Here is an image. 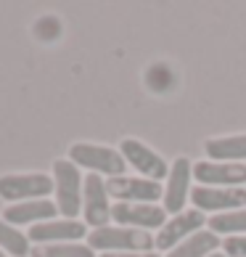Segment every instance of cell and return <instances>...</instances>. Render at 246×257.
Instances as JSON below:
<instances>
[{
    "instance_id": "cell-1",
    "label": "cell",
    "mask_w": 246,
    "mask_h": 257,
    "mask_svg": "<svg viewBox=\"0 0 246 257\" xmlns=\"http://www.w3.org/2000/svg\"><path fill=\"white\" fill-rule=\"evenodd\" d=\"M154 236L148 231L138 228H125V225H106V228H93L88 233V246L93 252H151Z\"/></svg>"
},
{
    "instance_id": "cell-2",
    "label": "cell",
    "mask_w": 246,
    "mask_h": 257,
    "mask_svg": "<svg viewBox=\"0 0 246 257\" xmlns=\"http://www.w3.org/2000/svg\"><path fill=\"white\" fill-rule=\"evenodd\" d=\"M53 183H56V207L66 220H74L82 209V188L85 178L80 175V167L69 159L53 162Z\"/></svg>"
},
{
    "instance_id": "cell-3",
    "label": "cell",
    "mask_w": 246,
    "mask_h": 257,
    "mask_svg": "<svg viewBox=\"0 0 246 257\" xmlns=\"http://www.w3.org/2000/svg\"><path fill=\"white\" fill-rule=\"evenodd\" d=\"M69 162H74L77 167H88L96 175H111V178L125 175V167H127L119 149L93 146V144H74L69 149Z\"/></svg>"
},
{
    "instance_id": "cell-4",
    "label": "cell",
    "mask_w": 246,
    "mask_h": 257,
    "mask_svg": "<svg viewBox=\"0 0 246 257\" xmlns=\"http://www.w3.org/2000/svg\"><path fill=\"white\" fill-rule=\"evenodd\" d=\"M56 188L51 175L43 173H11L0 175V199L6 202H32V199H45Z\"/></svg>"
},
{
    "instance_id": "cell-5",
    "label": "cell",
    "mask_w": 246,
    "mask_h": 257,
    "mask_svg": "<svg viewBox=\"0 0 246 257\" xmlns=\"http://www.w3.org/2000/svg\"><path fill=\"white\" fill-rule=\"evenodd\" d=\"M206 225V217L204 212H198V209H183L180 215L169 217V220L159 228L156 233V249H169L172 252L177 244H183L185 239H191V236H196L198 231H204Z\"/></svg>"
},
{
    "instance_id": "cell-6",
    "label": "cell",
    "mask_w": 246,
    "mask_h": 257,
    "mask_svg": "<svg viewBox=\"0 0 246 257\" xmlns=\"http://www.w3.org/2000/svg\"><path fill=\"white\" fill-rule=\"evenodd\" d=\"M191 202L198 212H233L243 209L246 204V188H214V186H196L191 188Z\"/></svg>"
},
{
    "instance_id": "cell-7",
    "label": "cell",
    "mask_w": 246,
    "mask_h": 257,
    "mask_svg": "<svg viewBox=\"0 0 246 257\" xmlns=\"http://www.w3.org/2000/svg\"><path fill=\"white\" fill-rule=\"evenodd\" d=\"M119 154L125 157V162L135 170L138 175H143L146 180H162L169 175V167H167V162L156 154L154 149H148L143 146L140 141L135 138H127V141H122V146H119Z\"/></svg>"
},
{
    "instance_id": "cell-8",
    "label": "cell",
    "mask_w": 246,
    "mask_h": 257,
    "mask_svg": "<svg viewBox=\"0 0 246 257\" xmlns=\"http://www.w3.org/2000/svg\"><path fill=\"white\" fill-rule=\"evenodd\" d=\"M82 212H85V223L96 225V228H106L111 220V204H109V191H106V180L101 175L90 173L85 178V188H82Z\"/></svg>"
},
{
    "instance_id": "cell-9",
    "label": "cell",
    "mask_w": 246,
    "mask_h": 257,
    "mask_svg": "<svg viewBox=\"0 0 246 257\" xmlns=\"http://www.w3.org/2000/svg\"><path fill=\"white\" fill-rule=\"evenodd\" d=\"M106 191H109V196L119 199V202H140V204H154L164 196L162 183L146 180V178H130V175L109 178Z\"/></svg>"
},
{
    "instance_id": "cell-10",
    "label": "cell",
    "mask_w": 246,
    "mask_h": 257,
    "mask_svg": "<svg viewBox=\"0 0 246 257\" xmlns=\"http://www.w3.org/2000/svg\"><path fill=\"white\" fill-rule=\"evenodd\" d=\"M191 178H193V167H191V159H175L172 167H169V175H167V186H164V212L169 215H180L183 212V204L191 199Z\"/></svg>"
},
{
    "instance_id": "cell-11",
    "label": "cell",
    "mask_w": 246,
    "mask_h": 257,
    "mask_svg": "<svg viewBox=\"0 0 246 257\" xmlns=\"http://www.w3.org/2000/svg\"><path fill=\"white\" fill-rule=\"evenodd\" d=\"M111 217L125 225V228H138V231H148V228H162L167 223V212L159 204H140V202H119L111 204Z\"/></svg>"
},
{
    "instance_id": "cell-12",
    "label": "cell",
    "mask_w": 246,
    "mask_h": 257,
    "mask_svg": "<svg viewBox=\"0 0 246 257\" xmlns=\"http://www.w3.org/2000/svg\"><path fill=\"white\" fill-rule=\"evenodd\" d=\"M193 178L201 186L241 188V183H246V165L241 162H196Z\"/></svg>"
},
{
    "instance_id": "cell-13",
    "label": "cell",
    "mask_w": 246,
    "mask_h": 257,
    "mask_svg": "<svg viewBox=\"0 0 246 257\" xmlns=\"http://www.w3.org/2000/svg\"><path fill=\"white\" fill-rule=\"evenodd\" d=\"M82 236H88V225L64 217V220H48V223L32 225L27 239L35 244H66V241H80Z\"/></svg>"
},
{
    "instance_id": "cell-14",
    "label": "cell",
    "mask_w": 246,
    "mask_h": 257,
    "mask_svg": "<svg viewBox=\"0 0 246 257\" xmlns=\"http://www.w3.org/2000/svg\"><path fill=\"white\" fill-rule=\"evenodd\" d=\"M59 207L56 202H48V199H32V202H19V204H11L6 207L3 212V220L8 225H30V223H48L56 217Z\"/></svg>"
},
{
    "instance_id": "cell-15",
    "label": "cell",
    "mask_w": 246,
    "mask_h": 257,
    "mask_svg": "<svg viewBox=\"0 0 246 257\" xmlns=\"http://www.w3.org/2000/svg\"><path fill=\"white\" fill-rule=\"evenodd\" d=\"M206 157L212 162H238L246 159V133L243 136H228V138H212L206 141Z\"/></svg>"
},
{
    "instance_id": "cell-16",
    "label": "cell",
    "mask_w": 246,
    "mask_h": 257,
    "mask_svg": "<svg viewBox=\"0 0 246 257\" xmlns=\"http://www.w3.org/2000/svg\"><path fill=\"white\" fill-rule=\"evenodd\" d=\"M217 246H222L220 236L212 231H198L196 236L185 239L183 244H177L167 257H209V254H214Z\"/></svg>"
},
{
    "instance_id": "cell-17",
    "label": "cell",
    "mask_w": 246,
    "mask_h": 257,
    "mask_svg": "<svg viewBox=\"0 0 246 257\" xmlns=\"http://www.w3.org/2000/svg\"><path fill=\"white\" fill-rule=\"evenodd\" d=\"M209 231L212 233H225L228 236H246V209H233V212H220L209 217Z\"/></svg>"
},
{
    "instance_id": "cell-18",
    "label": "cell",
    "mask_w": 246,
    "mask_h": 257,
    "mask_svg": "<svg viewBox=\"0 0 246 257\" xmlns=\"http://www.w3.org/2000/svg\"><path fill=\"white\" fill-rule=\"evenodd\" d=\"M0 249L11 257H27L32 254V246H30V239L16 231L14 225H8L6 220H0Z\"/></svg>"
},
{
    "instance_id": "cell-19",
    "label": "cell",
    "mask_w": 246,
    "mask_h": 257,
    "mask_svg": "<svg viewBox=\"0 0 246 257\" xmlns=\"http://www.w3.org/2000/svg\"><path fill=\"white\" fill-rule=\"evenodd\" d=\"M32 257H96L88 244L66 241V244H40L32 246Z\"/></svg>"
},
{
    "instance_id": "cell-20",
    "label": "cell",
    "mask_w": 246,
    "mask_h": 257,
    "mask_svg": "<svg viewBox=\"0 0 246 257\" xmlns=\"http://www.w3.org/2000/svg\"><path fill=\"white\" fill-rule=\"evenodd\" d=\"M225 257H246V236H228L222 241Z\"/></svg>"
},
{
    "instance_id": "cell-21",
    "label": "cell",
    "mask_w": 246,
    "mask_h": 257,
    "mask_svg": "<svg viewBox=\"0 0 246 257\" xmlns=\"http://www.w3.org/2000/svg\"><path fill=\"white\" fill-rule=\"evenodd\" d=\"M98 257H159L156 252H106Z\"/></svg>"
},
{
    "instance_id": "cell-22",
    "label": "cell",
    "mask_w": 246,
    "mask_h": 257,
    "mask_svg": "<svg viewBox=\"0 0 246 257\" xmlns=\"http://www.w3.org/2000/svg\"><path fill=\"white\" fill-rule=\"evenodd\" d=\"M209 257H225L222 252H214V254H209Z\"/></svg>"
},
{
    "instance_id": "cell-23",
    "label": "cell",
    "mask_w": 246,
    "mask_h": 257,
    "mask_svg": "<svg viewBox=\"0 0 246 257\" xmlns=\"http://www.w3.org/2000/svg\"><path fill=\"white\" fill-rule=\"evenodd\" d=\"M0 257H8V254H6V252H3V249H0Z\"/></svg>"
}]
</instances>
